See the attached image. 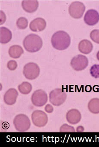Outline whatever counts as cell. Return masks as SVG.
Here are the masks:
<instances>
[{
    "label": "cell",
    "instance_id": "6da1fadb",
    "mask_svg": "<svg viewBox=\"0 0 99 147\" xmlns=\"http://www.w3.org/2000/svg\"><path fill=\"white\" fill-rule=\"evenodd\" d=\"M51 42L54 49L58 50H64L70 45V37L65 32L59 31L53 34Z\"/></svg>",
    "mask_w": 99,
    "mask_h": 147
},
{
    "label": "cell",
    "instance_id": "7a4b0ae2",
    "mask_svg": "<svg viewBox=\"0 0 99 147\" xmlns=\"http://www.w3.org/2000/svg\"><path fill=\"white\" fill-rule=\"evenodd\" d=\"M23 45L26 51L30 53H34L39 51L41 49L43 41L38 35L30 34L24 38Z\"/></svg>",
    "mask_w": 99,
    "mask_h": 147
},
{
    "label": "cell",
    "instance_id": "3957f363",
    "mask_svg": "<svg viewBox=\"0 0 99 147\" xmlns=\"http://www.w3.org/2000/svg\"><path fill=\"white\" fill-rule=\"evenodd\" d=\"M13 123L15 129L20 132L27 131L31 126V122L29 118L23 114L16 115L14 119Z\"/></svg>",
    "mask_w": 99,
    "mask_h": 147
},
{
    "label": "cell",
    "instance_id": "277c9868",
    "mask_svg": "<svg viewBox=\"0 0 99 147\" xmlns=\"http://www.w3.org/2000/svg\"><path fill=\"white\" fill-rule=\"evenodd\" d=\"M67 94L63 89L56 88L51 91L49 94L50 103L55 106H59L64 103Z\"/></svg>",
    "mask_w": 99,
    "mask_h": 147
},
{
    "label": "cell",
    "instance_id": "5b68a950",
    "mask_svg": "<svg viewBox=\"0 0 99 147\" xmlns=\"http://www.w3.org/2000/svg\"><path fill=\"white\" fill-rule=\"evenodd\" d=\"M40 73L39 67L34 63H27L23 68V74L28 80H34L36 79L39 75Z\"/></svg>",
    "mask_w": 99,
    "mask_h": 147
},
{
    "label": "cell",
    "instance_id": "8992f818",
    "mask_svg": "<svg viewBox=\"0 0 99 147\" xmlns=\"http://www.w3.org/2000/svg\"><path fill=\"white\" fill-rule=\"evenodd\" d=\"M31 118L33 123L37 127H44L48 122V117L46 113L40 110L34 111L32 113Z\"/></svg>",
    "mask_w": 99,
    "mask_h": 147
},
{
    "label": "cell",
    "instance_id": "52a82bcc",
    "mask_svg": "<svg viewBox=\"0 0 99 147\" xmlns=\"http://www.w3.org/2000/svg\"><path fill=\"white\" fill-rule=\"evenodd\" d=\"M48 100L47 94L42 89L36 90L33 93L31 100L33 105L38 107H41L46 104Z\"/></svg>",
    "mask_w": 99,
    "mask_h": 147
},
{
    "label": "cell",
    "instance_id": "ba28073f",
    "mask_svg": "<svg viewBox=\"0 0 99 147\" xmlns=\"http://www.w3.org/2000/svg\"><path fill=\"white\" fill-rule=\"evenodd\" d=\"M85 11V6L82 2L75 1L71 4L69 8L70 15L73 18L80 19Z\"/></svg>",
    "mask_w": 99,
    "mask_h": 147
},
{
    "label": "cell",
    "instance_id": "9c48e42d",
    "mask_svg": "<svg viewBox=\"0 0 99 147\" xmlns=\"http://www.w3.org/2000/svg\"><path fill=\"white\" fill-rule=\"evenodd\" d=\"M71 65L74 70L81 71L86 68L88 65V60L85 56L79 55L74 57L71 61Z\"/></svg>",
    "mask_w": 99,
    "mask_h": 147
},
{
    "label": "cell",
    "instance_id": "30bf717a",
    "mask_svg": "<svg viewBox=\"0 0 99 147\" xmlns=\"http://www.w3.org/2000/svg\"><path fill=\"white\" fill-rule=\"evenodd\" d=\"M84 19L85 24L90 26H93L99 22V13L96 10L90 9L87 11L84 15Z\"/></svg>",
    "mask_w": 99,
    "mask_h": 147
},
{
    "label": "cell",
    "instance_id": "8fae6325",
    "mask_svg": "<svg viewBox=\"0 0 99 147\" xmlns=\"http://www.w3.org/2000/svg\"><path fill=\"white\" fill-rule=\"evenodd\" d=\"M46 22L42 18H37L31 21L29 28L32 31L39 32L44 30L46 26Z\"/></svg>",
    "mask_w": 99,
    "mask_h": 147
},
{
    "label": "cell",
    "instance_id": "7c38bea8",
    "mask_svg": "<svg viewBox=\"0 0 99 147\" xmlns=\"http://www.w3.org/2000/svg\"><path fill=\"white\" fill-rule=\"evenodd\" d=\"M66 118L67 121L71 124H76L80 122L81 119V115L78 110L71 109L67 112Z\"/></svg>",
    "mask_w": 99,
    "mask_h": 147
},
{
    "label": "cell",
    "instance_id": "4fadbf2b",
    "mask_svg": "<svg viewBox=\"0 0 99 147\" xmlns=\"http://www.w3.org/2000/svg\"><path fill=\"white\" fill-rule=\"evenodd\" d=\"M18 92L13 88H10L5 93L3 97L4 102L8 105H12L16 102L18 97Z\"/></svg>",
    "mask_w": 99,
    "mask_h": 147
},
{
    "label": "cell",
    "instance_id": "5bb4252c",
    "mask_svg": "<svg viewBox=\"0 0 99 147\" xmlns=\"http://www.w3.org/2000/svg\"><path fill=\"white\" fill-rule=\"evenodd\" d=\"M38 5V2L36 0L22 1V6L23 10L29 13H32L36 11Z\"/></svg>",
    "mask_w": 99,
    "mask_h": 147
},
{
    "label": "cell",
    "instance_id": "9a60e30c",
    "mask_svg": "<svg viewBox=\"0 0 99 147\" xmlns=\"http://www.w3.org/2000/svg\"><path fill=\"white\" fill-rule=\"evenodd\" d=\"M93 49L92 43L87 39H84L79 43L78 49L81 53L85 55L90 54Z\"/></svg>",
    "mask_w": 99,
    "mask_h": 147
},
{
    "label": "cell",
    "instance_id": "2e32d148",
    "mask_svg": "<svg viewBox=\"0 0 99 147\" xmlns=\"http://www.w3.org/2000/svg\"><path fill=\"white\" fill-rule=\"evenodd\" d=\"M1 38L0 42L1 44H7L12 39V33L7 28L1 27L0 28Z\"/></svg>",
    "mask_w": 99,
    "mask_h": 147
},
{
    "label": "cell",
    "instance_id": "e0dca14e",
    "mask_svg": "<svg viewBox=\"0 0 99 147\" xmlns=\"http://www.w3.org/2000/svg\"><path fill=\"white\" fill-rule=\"evenodd\" d=\"M24 53L23 49L20 45H14L9 49L8 53L10 57L14 59L19 58Z\"/></svg>",
    "mask_w": 99,
    "mask_h": 147
},
{
    "label": "cell",
    "instance_id": "ac0fdd59",
    "mask_svg": "<svg viewBox=\"0 0 99 147\" xmlns=\"http://www.w3.org/2000/svg\"><path fill=\"white\" fill-rule=\"evenodd\" d=\"M88 108L92 113L94 114L99 113V99L94 98L90 100L88 104Z\"/></svg>",
    "mask_w": 99,
    "mask_h": 147
},
{
    "label": "cell",
    "instance_id": "d6986e66",
    "mask_svg": "<svg viewBox=\"0 0 99 147\" xmlns=\"http://www.w3.org/2000/svg\"><path fill=\"white\" fill-rule=\"evenodd\" d=\"M18 88L21 93L28 94L30 93L32 91V86L29 82H24L19 85Z\"/></svg>",
    "mask_w": 99,
    "mask_h": 147
},
{
    "label": "cell",
    "instance_id": "ffe728a7",
    "mask_svg": "<svg viewBox=\"0 0 99 147\" xmlns=\"http://www.w3.org/2000/svg\"><path fill=\"white\" fill-rule=\"evenodd\" d=\"M28 21L26 18L21 17L17 20L16 26L20 30H24L27 27Z\"/></svg>",
    "mask_w": 99,
    "mask_h": 147
},
{
    "label": "cell",
    "instance_id": "44dd1931",
    "mask_svg": "<svg viewBox=\"0 0 99 147\" xmlns=\"http://www.w3.org/2000/svg\"><path fill=\"white\" fill-rule=\"evenodd\" d=\"M90 74L92 77L99 78V64H94L90 69Z\"/></svg>",
    "mask_w": 99,
    "mask_h": 147
},
{
    "label": "cell",
    "instance_id": "7402d4cb",
    "mask_svg": "<svg viewBox=\"0 0 99 147\" xmlns=\"http://www.w3.org/2000/svg\"><path fill=\"white\" fill-rule=\"evenodd\" d=\"M90 37L92 41L99 44V30H94L91 32Z\"/></svg>",
    "mask_w": 99,
    "mask_h": 147
},
{
    "label": "cell",
    "instance_id": "603a6c76",
    "mask_svg": "<svg viewBox=\"0 0 99 147\" xmlns=\"http://www.w3.org/2000/svg\"><path fill=\"white\" fill-rule=\"evenodd\" d=\"M59 131L60 132H74L75 130L73 126L68 125L67 124H64L60 127Z\"/></svg>",
    "mask_w": 99,
    "mask_h": 147
},
{
    "label": "cell",
    "instance_id": "cb8c5ba5",
    "mask_svg": "<svg viewBox=\"0 0 99 147\" xmlns=\"http://www.w3.org/2000/svg\"><path fill=\"white\" fill-rule=\"evenodd\" d=\"M7 67L10 70H14L17 67V63L15 61L11 60L7 63Z\"/></svg>",
    "mask_w": 99,
    "mask_h": 147
},
{
    "label": "cell",
    "instance_id": "d4e9b609",
    "mask_svg": "<svg viewBox=\"0 0 99 147\" xmlns=\"http://www.w3.org/2000/svg\"><path fill=\"white\" fill-rule=\"evenodd\" d=\"M45 111L48 113H52L53 111V107L52 106L48 104L45 107Z\"/></svg>",
    "mask_w": 99,
    "mask_h": 147
},
{
    "label": "cell",
    "instance_id": "484cf974",
    "mask_svg": "<svg viewBox=\"0 0 99 147\" xmlns=\"http://www.w3.org/2000/svg\"><path fill=\"white\" fill-rule=\"evenodd\" d=\"M84 131V128L83 126H79L77 128L76 131L77 132H82Z\"/></svg>",
    "mask_w": 99,
    "mask_h": 147
},
{
    "label": "cell",
    "instance_id": "4316f807",
    "mask_svg": "<svg viewBox=\"0 0 99 147\" xmlns=\"http://www.w3.org/2000/svg\"><path fill=\"white\" fill-rule=\"evenodd\" d=\"M96 57H97L98 60L99 61V51L97 52V54H96Z\"/></svg>",
    "mask_w": 99,
    "mask_h": 147
}]
</instances>
